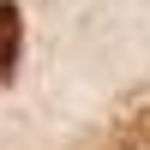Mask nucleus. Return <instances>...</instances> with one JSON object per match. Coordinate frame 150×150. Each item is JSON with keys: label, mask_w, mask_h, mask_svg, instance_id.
I'll use <instances>...</instances> for the list:
<instances>
[{"label": "nucleus", "mask_w": 150, "mask_h": 150, "mask_svg": "<svg viewBox=\"0 0 150 150\" xmlns=\"http://www.w3.org/2000/svg\"><path fill=\"white\" fill-rule=\"evenodd\" d=\"M102 150H150V90H132L126 102L108 114Z\"/></svg>", "instance_id": "obj_1"}, {"label": "nucleus", "mask_w": 150, "mask_h": 150, "mask_svg": "<svg viewBox=\"0 0 150 150\" xmlns=\"http://www.w3.org/2000/svg\"><path fill=\"white\" fill-rule=\"evenodd\" d=\"M18 54H24V12L12 0H0V84L18 72Z\"/></svg>", "instance_id": "obj_2"}]
</instances>
